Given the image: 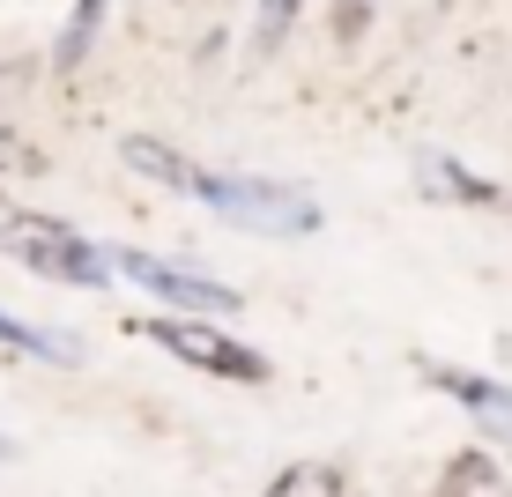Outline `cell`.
<instances>
[{"mask_svg": "<svg viewBox=\"0 0 512 497\" xmlns=\"http://www.w3.org/2000/svg\"><path fill=\"white\" fill-rule=\"evenodd\" d=\"M334 490H342V475H334V468H290L268 497H334Z\"/></svg>", "mask_w": 512, "mask_h": 497, "instance_id": "3", "label": "cell"}, {"mask_svg": "<svg viewBox=\"0 0 512 497\" xmlns=\"http://www.w3.org/2000/svg\"><path fill=\"white\" fill-rule=\"evenodd\" d=\"M149 334H156V342H171L186 364H201V371H223V379H238V386H253V379H260V357H253V349L223 342V334H208V327H179V319H149Z\"/></svg>", "mask_w": 512, "mask_h": 497, "instance_id": "2", "label": "cell"}, {"mask_svg": "<svg viewBox=\"0 0 512 497\" xmlns=\"http://www.w3.org/2000/svg\"><path fill=\"white\" fill-rule=\"evenodd\" d=\"M290 8H297V0H268V38H275L282 23H290Z\"/></svg>", "mask_w": 512, "mask_h": 497, "instance_id": "6", "label": "cell"}, {"mask_svg": "<svg viewBox=\"0 0 512 497\" xmlns=\"http://www.w3.org/2000/svg\"><path fill=\"white\" fill-rule=\"evenodd\" d=\"M127 156H134V164H141V171H156V179H171V186H193V171L179 164V156H164V149H149V141H134V149H127Z\"/></svg>", "mask_w": 512, "mask_h": 497, "instance_id": "5", "label": "cell"}, {"mask_svg": "<svg viewBox=\"0 0 512 497\" xmlns=\"http://www.w3.org/2000/svg\"><path fill=\"white\" fill-rule=\"evenodd\" d=\"M446 386H461V394H468L475 408H483V416L498 423V431H505V446H512V394H490V386H468L461 371H446Z\"/></svg>", "mask_w": 512, "mask_h": 497, "instance_id": "4", "label": "cell"}, {"mask_svg": "<svg viewBox=\"0 0 512 497\" xmlns=\"http://www.w3.org/2000/svg\"><path fill=\"white\" fill-rule=\"evenodd\" d=\"M0 238H8L15 253H30V268H45L60 282H90V260H82L75 230H60L45 216H8V208H0Z\"/></svg>", "mask_w": 512, "mask_h": 497, "instance_id": "1", "label": "cell"}]
</instances>
